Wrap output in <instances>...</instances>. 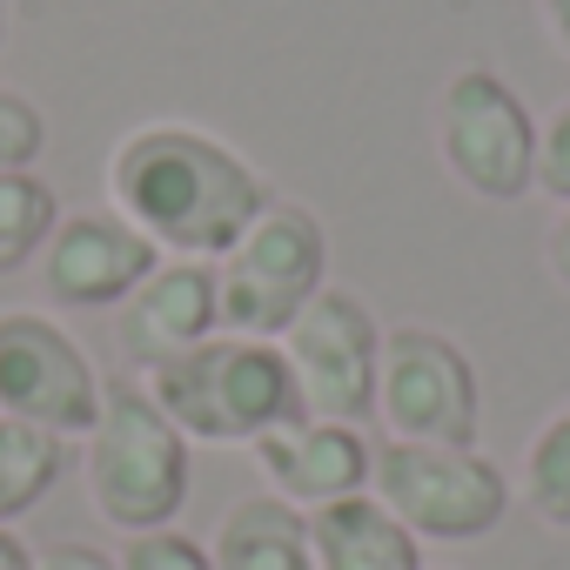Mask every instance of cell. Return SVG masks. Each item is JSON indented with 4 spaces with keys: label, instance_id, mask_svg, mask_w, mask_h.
<instances>
[{
    "label": "cell",
    "instance_id": "1",
    "mask_svg": "<svg viewBox=\"0 0 570 570\" xmlns=\"http://www.w3.org/2000/svg\"><path fill=\"white\" fill-rule=\"evenodd\" d=\"M268 202L262 168L195 121H141L108 148V208H121L161 255L222 262Z\"/></svg>",
    "mask_w": 570,
    "mask_h": 570
},
{
    "label": "cell",
    "instance_id": "2",
    "mask_svg": "<svg viewBox=\"0 0 570 570\" xmlns=\"http://www.w3.org/2000/svg\"><path fill=\"white\" fill-rule=\"evenodd\" d=\"M188 443H255L282 423H303V383L275 336H208L202 350L141 376Z\"/></svg>",
    "mask_w": 570,
    "mask_h": 570
},
{
    "label": "cell",
    "instance_id": "3",
    "mask_svg": "<svg viewBox=\"0 0 570 570\" xmlns=\"http://www.w3.org/2000/svg\"><path fill=\"white\" fill-rule=\"evenodd\" d=\"M88 456V503L108 530L135 537V530H161L181 517L188 503V470H195V443L175 430V416L148 396V383L135 376H108L101 390V416L81 436Z\"/></svg>",
    "mask_w": 570,
    "mask_h": 570
},
{
    "label": "cell",
    "instance_id": "4",
    "mask_svg": "<svg viewBox=\"0 0 570 570\" xmlns=\"http://www.w3.org/2000/svg\"><path fill=\"white\" fill-rule=\"evenodd\" d=\"M215 275H222V330L282 343L289 323L330 289V228L316 208L275 195L215 262Z\"/></svg>",
    "mask_w": 570,
    "mask_h": 570
},
{
    "label": "cell",
    "instance_id": "5",
    "mask_svg": "<svg viewBox=\"0 0 570 570\" xmlns=\"http://www.w3.org/2000/svg\"><path fill=\"white\" fill-rule=\"evenodd\" d=\"M537 128H543V115L490 61L456 68L436 95V155H443L450 181L476 202L537 195Z\"/></svg>",
    "mask_w": 570,
    "mask_h": 570
},
{
    "label": "cell",
    "instance_id": "6",
    "mask_svg": "<svg viewBox=\"0 0 570 570\" xmlns=\"http://www.w3.org/2000/svg\"><path fill=\"white\" fill-rule=\"evenodd\" d=\"M370 490L423 543H476L510 517V476L483 450L456 443H376Z\"/></svg>",
    "mask_w": 570,
    "mask_h": 570
},
{
    "label": "cell",
    "instance_id": "7",
    "mask_svg": "<svg viewBox=\"0 0 570 570\" xmlns=\"http://www.w3.org/2000/svg\"><path fill=\"white\" fill-rule=\"evenodd\" d=\"M376 416L396 443H456L476 450L483 430V383L456 336L430 323L383 330V376H376Z\"/></svg>",
    "mask_w": 570,
    "mask_h": 570
},
{
    "label": "cell",
    "instance_id": "8",
    "mask_svg": "<svg viewBox=\"0 0 570 570\" xmlns=\"http://www.w3.org/2000/svg\"><path fill=\"white\" fill-rule=\"evenodd\" d=\"M101 390L108 376L68 336V323H55L48 309H0V416L55 436H88Z\"/></svg>",
    "mask_w": 570,
    "mask_h": 570
},
{
    "label": "cell",
    "instance_id": "9",
    "mask_svg": "<svg viewBox=\"0 0 570 570\" xmlns=\"http://www.w3.org/2000/svg\"><path fill=\"white\" fill-rule=\"evenodd\" d=\"M289 370L303 383V410L330 423H370L376 416V376H383V323L363 296L330 289L289 323L282 336Z\"/></svg>",
    "mask_w": 570,
    "mask_h": 570
},
{
    "label": "cell",
    "instance_id": "10",
    "mask_svg": "<svg viewBox=\"0 0 570 570\" xmlns=\"http://www.w3.org/2000/svg\"><path fill=\"white\" fill-rule=\"evenodd\" d=\"M155 262H161V248L121 208H75V215H61V228L48 235L35 268H41L48 303H61V309H121L148 282Z\"/></svg>",
    "mask_w": 570,
    "mask_h": 570
},
{
    "label": "cell",
    "instance_id": "11",
    "mask_svg": "<svg viewBox=\"0 0 570 570\" xmlns=\"http://www.w3.org/2000/svg\"><path fill=\"white\" fill-rule=\"evenodd\" d=\"M208 336H222V275L195 255H161L148 282L115 309V343L141 376L202 350Z\"/></svg>",
    "mask_w": 570,
    "mask_h": 570
},
{
    "label": "cell",
    "instance_id": "12",
    "mask_svg": "<svg viewBox=\"0 0 570 570\" xmlns=\"http://www.w3.org/2000/svg\"><path fill=\"white\" fill-rule=\"evenodd\" d=\"M255 470L268 476V490L296 510H323L336 497L370 490V463L376 443L363 436V423H330V416H303V423H282L268 436L248 443Z\"/></svg>",
    "mask_w": 570,
    "mask_h": 570
},
{
    "label": "cell",
    "instance_id": "13",
    "mask_svg": "<svg viewBox=\"0 0 570 570\" xmlns=\"http://www.w3.org/2000/svg\"><path fill=\"white\" fill-rule=\"evenodd\" d=\"M309 550H316V570H430L423 537L376 490L309 510Z\"/></svg>",
    "mask_w": 570,
    "mask_h": 570
},
{
    "label": "cell",
    "instance_id": "14",
    "mask_svg": "<svg viewBox=\"0 0 570 570\" xmlns=\"http://www.w3.org/2000/svg\"><path fill=\"white\" fill-rule=\"evenodd\" d=\"M208 557H215V570H316L309 510L282 503L275 490L235 497L208 537Z\"/></svg>",
    "mask_w": 570,
    "mask_h": 570
},
{
    "label": "cell",
    "instance_id": "15",
    "mask_svg": "<svg viewBox=\"0 0 570 570\" xmlns=\"http://www.w3.org/2000/svg\"><path fill=\"white\" fill-rule=\"evenodd\" d=\"M68 476V436L0 416V523H21Z\"/></svg>",
    "mask_w": 570,
    "mask_h": 570
},
{
    "label": "cell",
    "instance_id": "16",
    "mask_svg": "<svg viewBox=\"0 0 570 570\" xmlns=\"http://www.w3.org/2000/svg\"><path fill=\"white\" fill-rule=\"evenodd\" d=\"M55 228H61V195L35 168L0 175V275L41 262V248H48Z\"/></svg>",
    "mask_w": 570,
    "mask_h": 570
},
{
    "label": "cell",
    "instance_id": "17",
    "mask_svg": "<svg viewBox=\"0 0 570 570\" xmlns=\"http://www.w3.org/2000/svg\"><path fill=\"white\" fill-rule=\"evenodd\" d=\"M517 497L537 523L570 530V403L537 423V436L523 450V470H517Z\"/></svg>",
    "mask_w": 570,
    "mask_h": 570
},
{
    "label": "cell",
    "instance_id": "18",
    "mask_svg": "<svg viewBox=\"0 0 570 570\" xmlns=\"http://www.w3.org/2000/svg\"><path fill=\"white\" fill-rule=\"evenodd\" d=\"M121 570H215V557H208V543H195L188 530H175V523H161V530H135V537H121Z\"/></svg>",
    "mask_w": 570,
    "mask_h": 570
},
{
    "label": "cell",
    "instance_id": "19",
    "mask_svg": "<svg viewBox=\"0 0 570 570\" xmlns=\"http://www.w3.org/2000/svg\"><path fill=\"white\" fill-rule=\"evenodd\" d=\"M48 148V115L14 95V88H0V175H14V168H35Z\"/></svg>",
    "mask_w": 570,
    "mask_h": 570
},
{
    "label": "cell",
    "instance_id": "20",
    "mask_svg": "<svg viewBox=\"0 0 570 570\" xmlns=\"http://www.w3.org/2000/svg\"><path fill=\"white\" fill-rule=\"evenodd\" d=\"M537 195H550L557 208L570 202V101H557L537 128Z\"/></svg>",
    "mask_w": 570,
    "mask_h": 570
},
{
    "label": "cell",
    "instance_id": "21",
    "mask_svg": "<svg viewBox=\"0 0 570 570\" xmlns=\"http://www.w3.org/2000/svg\"><path fill=\"white\" fill-rule=\"evenodd\" d=\"M35 570H121V557L101 550V543L61 537V543H41V550H35Z\"/></svg>",
    "mask_w": 570,
    "mask_h": 570
},
{
    "label": "cell",
    "instance_id": "22",
    "mask_svg": "<svg viewBox=\"0 0 570 570\" xmlns=\"http://www.w3.org/2000/svg\"><path fill=\"white\" fill-rule=\"evenodd\" d=\"M543 262H550V275L570 289V202L557 208V222H550V235H543Z\"/></svg>",
    "mask_w": 570,
    "mask_h": 570
},
{
    "label": "cell",
    "instance_id": "23",
    "mask_svg": "<svg viewBox=\"0 0 570 570\" xmlns=\"http://www.w3.org/2000/svg\"><path fill=\"white\" fill-rule=\"evenodd\" d=\"M537 14H543V35L557 55H570V0H537Z\"/></svg>",
    "mask_w": 570,
    "mask_h": 570
},
{
    "label": "cell",
    "instance_id": "24",
    "mask_svg": "<svg viewBox=\"0 0 570 570\" xmlns=\"http://www.w3.org/2000/svg\"><path fill=\"white\" fill-rule=\"evenodd\" d=\"M0 570H35V550L14 537V523H0Z\"/></svg>",
    "mask_w": 570,
    "mask_h": 570
},
{
    "label": "cell",
    "instance_id": "25",
    "mask_svg": "<svg viewBox=\"0 0 570 570\" xmlns=\"http://www.w3.org/2000/svg\"><path fill=\"white\" fill-rule=\"evenodd\" d=\"M0 48H8V0H0Z\"/></svg>",
    "mask_w": 570,
    "mask_h": 570
}]
</instances>
